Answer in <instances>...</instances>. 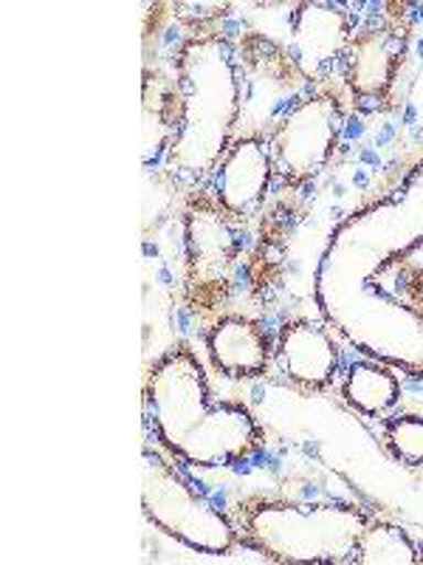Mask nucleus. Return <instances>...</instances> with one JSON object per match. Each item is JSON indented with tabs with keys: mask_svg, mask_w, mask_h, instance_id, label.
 <instances>
[{
	"mask_svg": "<svg viewBox=\"0 0 423 565\" xmlns=\"http://www.w3.org/2000/svg\"><path fill=\"white\" fill-rule=\"evenodd\" d=\"M398 396H401V385H398L395 373L381 365H370V362H356L341 382V398L352 411L370 418H379L392 411Z\"/></svg>",
	"mask_w": 423,
	"mask_h": 565,
	"instance_id": "obj_13",
	"label": "nucleus"
},
{
	"mask_svg": "<svg viewBox=\"0 0 423 565\" xmlns=\"http://www.w3.org/2000/svg\"><path fill=\"white\" fill-rule=\"evenodd\" d=\"M276 362L302 391H325L339 367V348L316 322L291 320L276 340Z\"/></svg>",
	"mask_w": 423,
	"mask_h": 565,
	"instance_id": "obj_11",
	"label": "nucleus"
},
{
	"mask_svg": "<svg viewBox=\"0 0 423 565\" xmlns=\"http://www.w3.org/2000/svg\"><path fill=\"white\" fill-rule=\"evenodd\" d=\"M139 478L144 514L164 534L204 554H229L240 543L235 521L212 507L170 458L144 447Z\"/></svg>",
	"mask_w": 423,
	"mask_h": 565,
	"instance_id": "obj_4",
	"label": "nucleus"
},
{
	"mask_svg": "<svg viewBox=\"0 0 423 565\" xmlns=\"http://www.w3.org/2000/svg\"><path fill=\"white\" fill-rule=\"evenodd\" d=\"M406 29L398 23H370L350 34L345 49V79L352 97L361 103H379L395 85L398 71L404 63Z\"/></svg>",
	"mask_w": 423,
	"mask_h": 565,
	"instance_id": "obj_8",
	"label": "nucleus"
},
{
	"mask_svg": "<svg viewBox=\"0 0 423 565\" xmlns=\"http://www.w3.org/2000/svg\"><path fill=\"white\" fill-rule=\"evenodd\" d=\"M212 365L231 380H254L271 362V340L265 328L246 317H220L206 334Z\"/></svg>",
	"mask_w": 423,
	"mask_h": 565,
	"instance_id": "obj_12",
	"label": "nucleus"
},
{
	"mask_svg": "<svg viewBox=\"0 0 423 565\" xmlns=\"http://www.w3.org/2000/svg\"><path fill=\"white\" fill-rule=\"evenodd\" d=\"M421 552L410 534L392 523H372L361 532L352 563L359 565H412L421 563Z\"/></svg>",
	"mask_w": 423,
	"mask_h": 565,
	"instance_id": "obj_14",
	"label": "nucleus"
},
{
	"mask_svg": "<svg viewBox=\"0 0 423 565\" xmlns=\"http://www.w3.org/2000/svg\"><path fill=\"white\" fill-rule=\"evenodd\" d=\"M240 57H243L238 65L240 116L257 122L260 119V105L269 103L271 122L276 128L282 116L305 99L302 97V85L308 79L302 77V71L296 68L285 49L260 38V34H249L246 43H240Z\"/></svg>",
	"mask_w": 423,
	"mask_h": 565,
	"instance_id": "obj_7",
	"label": "nucleus"
},
{
	"mask_svg": "<svg viewBox=\"0 0 423 565\" xmlns=\"http://www.w3.org/2000/svg\"><path fill=\"white\" fill-rule=\"evenodd\" d=\"M186 302L200 317H218L243 255V221L215 195H193L184 210Z\"/></svg>",
	"mask_w": 423,
	"mask_h": 565,
	"instance_id": "obj_5",
	"label": "nucleus"
},
{
	"mask_svg": "<svg viewBox=\"0 0 423 565\" xmlns=\"http://www.w3.org/2000/svg\"><path fill=\"white\" fill-rule=\"evenodd\" d=\"M341 134V103L336 94L305 97L271 130L274 173L291 186L316 179L330 164Z\"/></svg>",
	"mask_w": 423,
	"mask_h": 565,
	"instance_id": "obj_6",
	"label": "nucleus"
},
{
	"mask_svg": "<svg viewBox=\"0 0 423 565\" xmlns=\"http://www.w3.org/2000/svg\"><path fill=\"white\" fill-rule=\"evenodd\" d=\"M170 99L167 168L184 181L215 173L240 119L238 63L229 40L220 34L189 40L175 57Z\"/></svg>",
	"mask_w": 423,
	"mask_h": 565,
	"instance_id": "obj_2",
	"label": "nucleus"
},
{
	"mask_svg": "<svg viewBox=\"0 0 423 565\" xmlns=\"http://www.w3.org/2000/svg\"><path fill=\"white\" fill-rule=\"evenodd\" d=\"M350 34V20L341 9L330 3H305L294 14L285 52L308 83L325 79L330 68L345 57Z\"/></svg>",
	"mask_w": 423,
	"mask_h": 565,
	"instance_id": "obj_10",
	"label": "nucleus"
},
{
	"mask_svg": "<svg viewBox=\"0 0 423 565\" xmlns=\"http://www.w3.org/2000/svg\"><path fill=\"white\" fill-rule=\"evenodd\" d=\"M384 447L395 461L406 467H423V416L401 413L387 418Z\"/></svg>",
	"mask_w": 423,
	"mask_h": 565,
	"instance_id": "obj_15",
	"label": "nucleus"
},
{
	"mask_svg": "<svg viewBox=\"0 0 423 565\" xmlns=\"http://www.w3.org/2000/svg\"><path fill=\"white\" fill-rule=\"evenodd\" d=\"M271 175H274V159L269 141L240 136L231 141V148L212 173V195L240 221L254 218L265 204Z\"/></svg>",
	"mask_w": 423,
	"mask_h": 565,
	"instance_id": "obj_9",
	"label": "nucleus"
},
{
	"mask_svg": "<svg viewBox=\"0 0 423 565\" xmlns=\"http://www.w3.org/2000/svg\"><path fill=\"white\" fill-rule=\"evenodd\" d=\"M243 546L274 563H352L370 514L356 503L249 498L235 507Z\"/></svg>",
	"mask_w": 423,
	"mask_h": 565,
	"instance_id": "obj_3",
	"label": "nucleus"
},
{
	"mask_svg": "<svg viewBox=\"0 0 423 565\" xmlns=\"http://www.w3.org/2000/svg\"><path fill=\"white\" fill-rule=\"evenodd\" d=\"M144 416L170 456L204 469L246 461L263 444L249 407L212 396L198 353L184 342L148 371Z\"/></svg>",
	"mask_w": 423,
	"mask_h": 565,
	"instance_id": "obj_1",
	"label": "nucleus"
}]
</instances>
